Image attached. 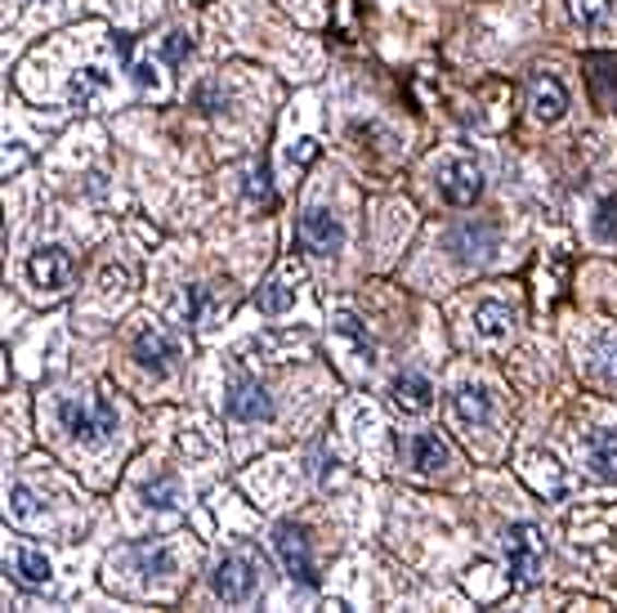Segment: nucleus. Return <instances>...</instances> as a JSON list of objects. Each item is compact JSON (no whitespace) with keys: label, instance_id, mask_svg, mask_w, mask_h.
<instances>
[{"label":"nucleus","instance_id":"nucleus-1","mask_svg":"<svg viewBox=\"0 0 617 613\" xmlns=\"http://www.w3.org/2000/svg\"><path fill=\"white\" fill-rule=\"evenodd\" d=\"M59 421H63L68 439L90 444V448H99V444H108L117 435V408L104 394H68V399H59Z\"/></svg>","mask_w":617,"mask_h":613},{"label":"nucleus","instance_id":"nucleus-2","mask_svg":"<svg viewBox=\"0 0 617 613\" xmlns=\"http://www.w3.org/2000/svg\"><path fill=\"white\" fill-rule=\"evenodd\" d=\"M501 551H506V569H510L514 587H533L542 578V569H546V538H542L537 524H529V520L510 524L506 538H501Z\"/></svg>","mask_w":617,"mask_h":613},{"label":"nucleus","instance_id":"nucleus-3","mask_svg":"<svg viewBox=\"0 0 617 613\" xmlns=\"http://www.w3.org/2000/svg\"><path fill=\"white\" fill-rule=\"evenodd\" d=\"M211 591L224 604H247L260 591V564L247 551H224L211 569Z\"/></svg>","mask_w":617,"mask_h":613},{"label":"nucleus","instance_id":"nucleus-4","mask_svg":"<svg viewBox=\"0 0 617 613\" xmlns=\"http://www.w3.org/2000/svg\"><path fill=\"white\" fill-rule=\"evenodd\" d=\"M224 412L233 416V421H273V399H269V390L256 381V376H247V372H233L228 376V386H224Z\"/></svg>","mask_w":617,"mask_h":613},{"label":"nucleus","instance_id":"nucleus-5","mask_svg":"<svg viewBox=\"0 0 617 613\" xmlns=\"http://www.w3.org/2000/svg\"><path fill=\"white\" fill-rule=\"evenodd\" d=\"M273 551H277V559H282V569L292 574V582H300V587H318V559H313V546H309V538H305V529H296V524H277L273 529Z\"/></svg>","mask_w":617,"mask_h":613},{"label":"nucleus","instance_id":"nucleus-6","mask_svg":"<svg viewBox=\"0 0 617 613\" xmlns=\"http://www.w3.org/2000/svg\"><path fill=\"white\" fill-rule=\"evenodd\" d=\"M27 282L40 296H63L72 282H76V260L63 247H40L27 260Z\"/></svg>","mask_w":617,"mask_h":613},{"label":"nucleus","instance_id":"nucleus-7","mask_svg":"<svg viewBox=\"0 0 617 613\" xmlns=\"http://www.w3.org/2000/svg\"><path fill=\"white\" fill-rule=\"evenodd\" d=\"M130 350H134L139 367H149L153 376H170L175 363H179V345H175V337L166 332V327H157V322H139V327H134V337H130Z\"/></svg>","mask_w":617,"mask_h":613},{"label":"nucleus","instance_id":"nucleus-8","mask_svg":"<svg viewBox=\"0 0 617 613\" xmlns=\"http://www.w3.org/2000/svg\"><path fill=\"white\" fill-rule=\"evenodd\" d=\"M439 198L448 207H474L484 198V170L470 157H452L439 166Z\"/></svg>","mask_w":617,"mask_h":613},{"label":"nucleus","instance_id":"nucleus-9","mask_svg":"<svg viewBox=\"0 0 617 613\" xmlns=\"http://www.w3.org/2000/svg\"><path fill=\"white\" fill-rule=\"evenodd\" d=\"M300 247L309 256H336L345 247V224L331 215L327 207H309L300 215Z\"/></svg>","mask_w":617,"mask_h":613},{"label":"nucleus","instance_id":"nucleus-10","mask_svg":"<svg viewBox=\"0 0 617 613\" xmlns=\"http://www.w3.org/2000/svg\"><path fill=\"white\" fill-rule=\"evenodd\" d=\"M5 574H10L19 587L40 591V587H50V582H55V564H50V555H45V551L14 542V546L5 551Z\"/></svg>","mask_w":617,"mask_h":613},{"label":"nucleus","instance_id":"nucleus-11","mask_svg":"<svg viewBox=\"0 0 617 613\" xmlns=\"http://www.w3.org/2000/svg\"><path fill=\"white\" fill-rule=\"evenodd\" d=\"M529 108H533V117H537L542 126L563 121V113H568V90H563V81L550 76V72H533V76H529Z\"/></svg>","mask_w":617,"mask_h":613},{"label":"nucleus","instance_id":"nucleus-12","mask_svg":"<svg viewBox=\"0 0 617 613\" xmlns=\"http://www.w3.org/2000/svg\"><path fill=\"white\" fill-rule=\"evenodd\" d=\"M452 416L461 421L465 431H484L488 421H493V394H488L484 386L461 381V386L452 390Z\"/></svg>","mask_w":617,"mask_h":613},{"label":"nucleus","instance_id":"nucleus-13","mask_svg":"<svg viewBox=\"0 0 617 613\" xmlns=\"http://www.w3.org/2000/svg\"><path fill=\"white\" fill-rule=\"evenodd\" d=\"M112 559H130V564H139V574L144 578H170L175 574V551L166 546V542H134V546H126L121 555H112Z\"/></svg>","mask_w":617,"mask_h":613},{"label":"nucleus","instance_id":"nucleus-14","mask_svg":"<svg viewBox=\"0 0 617 613\" xmlns=\"http://www.w3.org/2000/svg\"><path fill=\"white\" fill-rule=\"evenodd\" d=\"M510 332H514V309L506 300H484L474 309V337L479 341L501 345V341H510Z\"/></svg>","mask_w":617,"mask_h":613},{"label":"nucleus","instance_id":"nucleus-15","mask_svg":"<svg viewBox=\"0 0 617 613\" xmlns=\"http://www.w3.org/2000/svg\"><path fill=\"white\" fill-rule=\"evenodd\" d=\"M5 515H10L14 524H45V520H50V506L40 502L36 488L10 484V493H5Z\"/></svg>","mask_w":617,"mask_h":613},{"label":"nucleus","instance_id":"nucleus-16","mask_svg":"<svg viewBox=\"0 0 617 613\" xmlns=\"http://www.w3.org/2000/svg\"><path fill=\"white\" fill-rule=\"evenodd\" d=\"M435 403V386H430V376H420V372H403L399 381H394V408L399 412H430Z\"/></svg>","mask_w":617,"mask_h":613},{"label":"nucleus","instance_id":"nucleus-17","mask_svg":"<svg viewBox=\"0 0 617 613\" xmlns=\"http://www.w3.org/2000/svg\"><path fill=\"white\" fill-rule=\"evenodd\" d=\"M524 480L537 488V493H550V497H559L563 488H568V475H563V465L550 457V452H533L529 461H524Z\"/></svg>","mask_w":617,"mask_h":613},{"label":"nucleus","instance_id":"nucleus-18","mask_svg":"<svg viewBox=\"0 0 617 613\" xmlns=\"http://www.w3.org/2000/svg\"><path fill=\"white\" fill-rule=\"evenodd\" d=\"M582 452L600 480H617V431H591Z\"/></svg>","mask_w":617,"mask_h":613},{"label":"nucleus","instance_id":"nucleus-19","mask_svg":"<svg viewBox=\"0 0 617 613\" xmlns=\"http://www.w3.org/2000/svg\"><path fill=\"white\" fill-rule=\"evenodd\" d=\"M448 461H452V448L435 431H416L412 435V465L420 470V475H435V470H443Z\"/></svg>","mask_w":617,"mask_h":613},{"label":"nucleus","instance_id":"nucleus-20","mask_svg":"<svg viewBox=\"0 0 617 613\" xmlns=\"http://www.w3.org/2000/svg\"><path fill=\"white\" fill-rule=\"evenodd\" d=\"M292 305H296V282H292V269L282 273V278H273V282H264V287L256 292V309H260V314H269V318L287 314Z\"/></svg>","mask_w":617,"mask_h":613},{"label":"nucleus","instance_id":"nucleus-21","mask_svg":"<svg viewBox=\"0 0 617 613\" xmlns=\"http://www.w3.org/2000/svg\"><path fill=\"white\" fill-rule=\"evenodd\" d=\"M331 327H336V337H341V341H349V350H354L363 363H371L376 345H371L367 327L358 322V314H354V309H336V314H331Z\"/></svg>","mask_w":617,"mask_h":613},{"label":"nucleus","instance_id":"nucleus-22","mask_svg":"<svg viewBox=\"0 0 617 613\" xmlns=\"http://www.w3.org/2000/svg\"><path fill=\"white\" fill-rule=\"evenodd\" d=\"M488 247H493V228H484V224H479V228L465 224V228L452 233V251H456L461 260H484Z\"/></svg>","mask_w":617,"mask_h":613},{"label":"nucleus","instance_id":"nucleus-23","mask_svg":"<svg viewBox=\"0 0 617 613\" xmlns=\"http://www.w3.org/2000/svg\"><path fill=\"white\" fill-rule=\"evenodd\" d=\"M591 233L600 243H617V193H604L591 211Z\"/></svg>","mask_w":617,"mask_h":613},{"label":"nucleus","instance_id":"nucleus-24","mask_svg":"<svg viewBox=\"0 0 617 613\" xmlns=\"http://www.w3.org/2000/svg\"><path fill=\"white\" fill-rule=\"evenodd\" d=\"M144 502H149L153 510H175V506H179V480H175V475H153V480L144 484Z\"/></svg>","mask_w":617,"mask_h":613},{"label":"nucleus","instance_id":"nucleus-25","mask_svg":"<svg viewBox=\"0 0 617 613\" xmlns=\"http://www.w3.org/2000/svg\"><path fill=\"white\" fill-rule=\"evenodd\" d=\"M104 90H108V76H104L99 68H85V72L72 81V104H81V108H85V104L99 99Z\"/></svg>","mask_w":617,"mask_h":613},{"label":"nucleus","instance_id":"nucleus-26","mask_svg":"<svg viewBox=\"0 0 617 613\" xmlns=\"http://www.w3.org/2000/svg\"><path fill=\"white\" fill-rule=\"evenodd\" d=\"M211 314H215L211 292H206V287H188V296H183V322L206 327V322H211Z\"/></svg>","mask_w":617,"mask_h":613},{"label":"nucleus","instance_id":"nucleus-27","mask_svg":"<svg viewBox=\"0 0 617 613\" xmlns=\"http://www.w3.org/2000/svg\"><path fill=\"white\" fill-rule=\"evenodd\" d=\"M568 14L582 27H600L608 19V0H568Z\"/></svg>","mask_w":617,"mask_h":613},{"label":"nucleus","instance_id":"nucleus-28","mask_svg":"<svg viewBox=\"0 0 617 613\" xmlns=\"http://www.w3.org/2000/svg\"><path fill=\"white\" fill-rule=\"evenodd\" d=\"M595 354H600V358H591V367H595L600 376H608V381H617V337H600V341H595Z\"/></svg>","mask_w":617,"mask_h":613},{"label":"nucleus","instance_id":"nucleus-29","mask_svg":"<svg viewBox=\"0 0 617 613\" xmlns=\"http://www.w3.org/2000/svg\"><path fill=\"white\" fill-rule=\"evenodd\" d=\"M247 198L260 202V207H273V202H277V198H273V184H269V170H251V175H247Z\"/></svg>","mask_w":617,"mask_h":613},{"label":"nucleus","instance_id":"nucleus-30","mask_svg":"<svg viewBox=\"0 0 617 613\" xmlns=\"http://www.w3.org/2000/svg\"><path fill=\"white\" fill-rule=\"evenodd\" d=\"M134 81L144 85V90H153V94H162V90H166L162 68H157V63H149V59H139V63H134Z\"/></svg>","mask_w":617,"mask_h":613},{"label":"nucleus","instance_id":"nucleus-31","mask_svg":"<svg viewBox=\"0 0 617 613\" xmlns=\"http://www.w3.org/2000/svg\"><path fill=\"white\" fill-rule=\"evenodd\" d=\"M166 55H170V63H183L188 55H193V40H188L183 32H170L166 36Z\"/></svg>","mask_w":617,"mask_h":613}]
</instances>
